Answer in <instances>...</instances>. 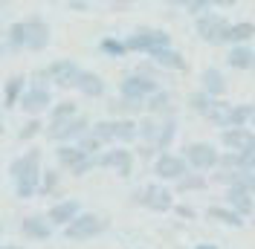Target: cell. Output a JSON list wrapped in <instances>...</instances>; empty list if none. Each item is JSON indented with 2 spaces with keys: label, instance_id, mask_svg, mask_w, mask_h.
Wrapping results in <instances>:
<instances>
[{
  "label": "cell",
  "instance_id": "1",
  "mask_svg": "<svg viewBox=\"0 0 255 249\" xmlns=\"http://www.w3.org/2000/svg\"><path fill=\"white\" fill-rule=\"evenodd\" d=\"M41 171H44V151H41V148H29L26 154L15 156V159L9 162V177H12L15 194L20 197V200L38 197Z\"/></svg>",
  "mask_w": 255,
  "mask_h": 249
},
{
  "label": "cell",
  "instance_id": "2",
  "mask_svg": "<svg viewBox=\"0 0 255 249\" xmlns=\"http://www.w3.org/2000/svg\"><path fill=\"white\" fill-rule=\"evenodd\" d=\"M81 67L73 58H55L47 67L35 70L29 76V81L35 84H47V87H58V90H76V81H79Z\"/></svg>",
  "mask_w": 255,
  "mask_h": 249
},
{
  "label": "cell",
  "instance_id": "3",
  "mask_svg": "<svg viewBox=\"0 0 255 249\" xmlns=\"http://www.w3.org/2000/svg\"><path fill=\"white\" fill-rule=\"evenodd\" d=\"M90 124H93V119L87 113H79V116H73L67 122H55V124L44 122V136L49 142H55V145H76L90 130Z\"/></svg>",
  "mask_w": 255,
  "mask_h": 249
},
{
  "label": "cell",
  "instance_id": "4",
  "mask_svg": "<svg viewBox=\"0 0 255 249\" xmlns=\"http://www.w3.org/2000/svg\"><path fill=\"white\" fill-rule=\"evenodd\" d=\"M122 41H125L128 52H145V55L171 47V35L165 29H157V26H136V29L130 32L128 38H122Z\"/></svg>",
  "mask_w": 255,
  "mask_h": 249
},
{
  "label": "cell",
  "instance_id": "5",
  "mask_svg": "<svg viewBox=\"0 0 255 249\" xmlns=\"http://www.w3.org/2000/svg\"><path fill=\"white\" fill-rule=\"evenodd\" d=\"M130 203L133 206H145L151 212H171L174 209V194H171V188L162 186V183H148V186L136 188L130 194Z\"/></svg>",
  "mask_w": 255,
  "mask_h": 249
},
{
  "label": "cell",
  "instance_id": "6",
  "mask_svg": "<svg viewBox=\"0 0 255 249\" xmlns=\"http://www.w3.org/2000/svg\"><path fill=\"white\" fill-rule=\"evenodd\" d=\"M52 105H55L52 87H47V84H35V81L26 84V90H23V96H20V102H17V108L23 110L29 119L41 116V113H49Z\"/></svg>",
  "mask_w": 255,
  "mask_h": 249
},
{
  "label": "cell",
  "instance_id": "7",
  "mask_svg": "<svg viewBox=\"0 0 255 249\" xmlns=\"http://www.w3.org/2000/svg\"><path fill=\"white\" fill-rule=\"evenodd\" d=\"M108 226H111L108 218H102V215H96V212H81L70 226H64V238H67V241H90L96 235L108 232Z\"/></svg>",
  "mask_w": 255,
  "mask_h": 249
},
{
  "label": "cell",
  "instance_id": "8",
  "mask_svg": "<svg viewBox=\"0 0 255 249\" xmlns=\"http://www.w3.org/2000/svg\"><path fill=\"white\" fill-rule=\"evenodd\" d=\"M180 156L186 159L189 171L200 174V171H212V168H218V156H221V151H218L215 145H209V142H189Z\"/></svg>",
  "mask_w": 255,
  "mask_h": 249
},
{
  "label": "cell",
  "instance_id": "9",
  "mask_svg": "<svg viewBox=\"0 0 255 249\" xmlns=\"http://www.w3.org/2000/svg\"><path fill=\"white\" fill-rule=\"evenodd\" d=\"M96 168H108V171H113L116 177L128 180V177L133 174V151H130V148H119V145L105 148L102 154L96 156Z\"/></svg>",
  "mask_w": 255,
  "mask_h": 249
},
{
  "label": "cell",
  "instance_id": "10",
  "mask_svg": "<svg viewBox=\"0 0 255 249\" xmlns=\"http://www.w3.org/2000/svg\"><path fill=\"white\" fill-rule=\"evenodd\" d=\"M23 29H26V38H23V49L26 52H44L52 41V26H49L44 17H26L23 20Z\"/></svg>",
  "mask_w": 255,
  "mask_h": 249
},
{
  "label": "cell",
  "instance_id": "11",
  "mask_svg": "<svg viewBox=\"0 0 255 249\" xmlns=\"http://www.w3.org/2000/svg\"><path fill=\"white\" fill-rule=\"evenodd\" d=\"M157 90H159L157 81L142 78V76H136V73H128V76L119 81V96L128 99V102H142L145 105V99H151Z\"/></svg>",
  "mask_w": 255,
  "mask_h": 249
},
{
  "label": "cell",
  "instance_id": "12",
  "mask_svg": "<svg viewBox=\"0 0 255 249\" xmlns=\"http://www.w3.org/2000/svg\"><path fill=\"white\" fill-rule=\"evenodd\" d=\"M226 32H229V20L223 15H215V12H206V15L197 17V35L212 44V47H221L226 44Z\"/></svg>",
  "mask_w": 255,
  "mask_h": 249
},
{
  "label": "cell",
  "instance_id": "13",
  "mask_svg": "<svg viewBox=\"0 0 255 249\" xmlns=\"http://www.w3.org/2000/svg\"><path fill=\"white\" fill-rule=\"evenodd\" d=\"M221 142L226 151L241 156H255V133L250 127H226L221 133Z\"/></svg>",
  "mask_w": 255,
  "mask_h": 249
},
{
  "label": "cell",
  "instance_id": "14",
  "mask_svg": "<svg viewBox=\"0 0 255 249\" xmlns=\"http://www.w3.org/2000/svg\"><path fill=\"white\" fill-rule=\"evenodd\" d=\"M154 174H157V180L162 183H177L180 177H186L189 174V165H186V159L180 154H157L154 159Z\"/></svg>",
  "mask_w": 255,
  "mask_h": 249
},
{
  "label": "cell",
  "instance_id": "15",
  "mask_svg": "<svg viewBox=\"0 0 255 249\" xmlns=\"http://www.w3.org/2000/svg\"><path fill=\"white\" fill-rule=\"evenodd\" d=\"M81 212V203L76 200V197H64V200H55L52 206L47 209V220L52 229H64V226H70L73 220L79 218Z\"/></svg>",
  "mask_w": 255,
  "mask_h": 249
},
{
  "label": "cell",
  "instance_id": "16",
  "mask_svg": "<svg viewBox=\"0 0 255 249\" xmlns=\"http://www.w3.org/2000/svg\"><path fill=\"white\" fill-rule=\"evenodd\" d=\"M145 113L154 116V119H168V116H174V93L159 87L151 99H145Z\"/></svg>",
  "mask_w": 255,
  "mask_h": 249
},
{
  "label": "cell",
  "instance_id": "17",
  "mask_svg": "<svg viewBox=\"0 0 255 249\" xmlns=\"http://www.w3.org/2000/svg\"><path fill=\"white\" fill-rule=\"evenodd\" d=\"M52 226H49L47 215H26L20 220V235L29 238V241H49L52 238Z\"/></svg>",
  "mask_w": 255,
  "mask_h": 249
},
{
  "label": "cell",
  "instance_id": "18",
  "mask_svg": "<svg viewBox=\"0 0 255 249\" xmlns=\"http://www.w3.org/2000/svg\"><path fill=\"white\" fill-rule=\"evenodd\" d=\"M226 209H232V212L241 215V218L253 215V194L241 186V183L229 186V188H226Z\"/></svg>",
  "mask_w": 255,
  "mask_h": 249
},
{
  "label": "cell",
  "instance_id": "19",
  "mask_svg": "<svg viewBox=\"0 0 255 249\" xmlns=\"http://www.w3.org/2000/svg\"><path fill=\"white\" fill-rule=\"evenodd\" d=\"M76 90H79L84 99H102L105 96V78L93 73V70H81L79 73V81H76Z\"/></svg>",
  "mask_w": 255,
  "mask_h": 249
},
{
  "label": "cell",
  "instance_id": "20",
  "mask_svg": "<svg viewBox=\"0 0 255 249\" xmlns=\"http://www.w3.org/2000/svg\"><path fill=\"white\" fill-rule=\"evenodd\" d=\"M200 90L209 96V99H221L226 93V76H223L218 67H206L203 73H200Z\"/></svg>",
  "mask_w": 255,
  "mask_h": 249
},
{
  "label": "cell",
  "instance_id": "21",
  "mask_svg": "<svg viewBox=\"0 0 255 249\" xmlns=\"http://www.w3.org/2000/svg\"><path fill=\"white\" fill-rule=\"evenodd\" d=\"M148 58H151V61L157 64L159 70H177V73H183V70L189 67V64H186V58H183V55H180V52H177L174 47L157 49V52H151Z\"/></svg>",
  "mask_w": 255,
  "mask_h": 249
},
{
  "label": "cell",
  "instance_id": "22",
  "mask_svg": "<svg viewBox=\"0 0 255 249\" xmlns=\"http://www.w3.org/2000/svg\"><path fill=\"white\" fill-rule=\"evenodd\" d=\"M145 110L142 102H128L122 96H116L108 102V113H111V119H133V116H139Z\"/></svg>",
  "mask_w": 255,
  "mask_h": 249
},
{
  "label": "cell",
  "instance_id": "23",
  "mask_svg": "<svg viewBox=\"0 0 255 249\" xmlns=\"http://www.w3.org/2000/svg\"><path fill=\"white\" fill-rule=\"evenodd\" d=\"M113 122V145L128 148L136 142V119H111Z\"/></svg>",
  "mask_w": 255,
  "mask_h": 249
},
{
  "label": "cell",
  "instance_id": "24",
  "mask_svg": "<svg viewBox=\"0 0 255 249\" xmlns=\"http://www.w3.org/2000/svg\"><path fill=\"white\" fill-rule=\"evenodd\" d=\"M23 90H26V76L15 73V76L6 78V84H3V108H17Z\"/></svg>",
  "mask_w": 255,
  "mask_h": 249
},
{
  "label": "cell",
  "instance_id": "25",
  "mask_svg": "<svg viewBox=\"0 0 255 249\" xmlns=\"http://www.w3.org/2000/svg\"><path fill=\"white\" fill-rule=\"evenodd\" d=\"M174 136H177V116L159 119V133H157V142H154V151L157 154H168V148L174 145Z\"/></svg>",
  "mask_w": 255,
  "mask_h": 249
},
{
  "label": "cell",
  "instance_id": "26",
  "mask_svg": "<svg viewBox=\"0 0 255 249\" xmlns=\"http://www.w3.org/2000/svg\"><path fill=\"white\" fill-rule=\"evenodd\" d=\"M87 154H81L76 145H55V162H58V171H73L76 165H79L81 159Z\"/></svg>",
  "mask_w": 255,
  "mask_h": 249
},
{
  "label": "cell",
  "instance_id": "27",
  "mask_svg": "<svg viewBox=\"0 0 255 249\" xmlns=\"http://www.w3.org/2000/svg\"><path fill=\"white\" fill-rule=\"evenodd\" d=\"M250 38H255V23H253V20H238V23H229L226 44H232V47H244Z\"/></svg>",
  "mask_w": 255,
  "mask_h": 249
},
{
  "label": "cell",
  "instance_id": "28",
  "mask_svg": "<svg viewBox=\"0 0 255 249\" xmlns=\"http://www.w3.org/2000/svg\"><path fill=\"white\" fill-rule=\"evenodd\" d=\"M226 61L232 70H253V61H255V49L250 44H244V47H232L229 49V55H226Z\"/></svg>",
  "mask_w": 255,
  "mask_h": 249
},
{
  "label": "cell",
  "instance_id": "29",
  "mask_svg": "<svg viewBox=\"0 0 255 249\" xmlns=\"http://www.w3.org/2000/svg\"><path fill=\"white\" fill-rule=\"evenodd\" d=\"M157 133H159V119L148 116V113L136 119V139H142V145H151V148H154Z\"/></svg>",
  "mask_w": 255,
  "mask_h": 249
},
{
  "label": "cell",
  "instance_id": "30",
  "mask_svg": "<svg viewBox=\"0 0 255 249\" xmlns=\"http://www.w3.org/2000/svg\"><path fill=\"white\" fill-rule=\"evenodd\" d=\"M206 218L215 220V223H223V226H232V229H241V226H244V218L235 215L232 209H226V206H209Z\"/></svg>",
  "mask_w": 255,
  "mask_h": 249
},
{
  "label": "cell",
  "instance_id": "31",
  "mask_svg": "<svg viewBox=\"0 0 255 249\" xmlns=\"http://www.w3.org/2000/svg\"><path fill=\"white\" fill-rule=\"evenodd\" d=\"M73 116H79V105H76L73 99H61V102H55V105L49 108V119H47V124L67 122V119H73Z\"/></svg>",
  "mask_w": 255,
  "mask_h": 249
},
{
  "label": "cell",
  "instance_id": "32",
  "mask_svg": "<svg viewBox=\"0 0 255 249\" xmlns=\"http://www.w3.org/2000/svg\"><path fill=\"white\" fill-rule=\"evenodd\" d=\"M61 188V171L58 168H44L41 171V183H38V194L41 197H52Z\"/></svg>",
  "mask_w": 255,
  "mask_h": 249
},
{
  "label": "cell",
  "instance_id": "33",
  "mask_svg": "<svg viewBox=\"0 0 255 249\" xmlns=\"http://www.w3.org/2000/svg\"><path fill=\"white\" fill-rule=\"evenodd\" d=\"M90 136H96V142L102 148H113V122L111 119H96L90 124Z\"/></svg>",
  "mask_w": 255,
  "mask_h": 249
},
{
  "label": "cell",
  "instance_id": "34",
  "mask_svg": "<svg viewBox=\"0 0 255 249\" xmlns=\"http://www.w3.org/2000/svg\"><path fill=\"white\" fill-rule=\"evenodd\" d=\"M99 52H102L105 58H122V55H128L125 41H122V38H116V35L102 38V41H99Z\"/></svg>",
  "mask_w": 255,
  "mask_h": 249
},
{
  "label": "cell",
  "instance_id": "35",
  "mask_svg": "<svg viewBox=\"0 0 255 249\" xmlns=\"http://www.w3.org/2000/svg\"><path fill=\"white\" fill-rule=\"evenodd\" d=\"M23 38H26V29H23V20H15V23H9V29L3 35V41L9 44L12 52H23Z\"/></svg>",
  "mask_w": 255,
  "mask_h": 249
},
{
  "label": "cell",
  "instance_id": "36",
  "mask_svg": "<svg viewBox=\"0 0 255 249\" xmlns=\"http://www.w3.org/2000/svg\"><path fill=\"white\" fill-rule=\"evenodd\" d=\"M209 186V180L203 177V174H194V171H189L186 177H180L174 183V188L180 191V194H186V191H203V188Z\"/></svg>",
  "mask_w": 255,
  "mask_h": 249
},
{
  "label": "cell",
  "instance_id": "37",
  "mask_svg": "<svg viewBox=\"0 0 255 249\" xmlns=\"http://www.w3.org/2000/svg\"><path fill=\"white\" fill-rule=\"evenodd\" d=\"M253 116H255L253 105H232V110H229V127H247L253 122Z\"/></svg>",
  "mask_w": 255,
  "mask_h": 249
},
{
  "label": "cell",
  "instance_id": "38",
  "mask_svg": "<svg viewBox=\"0 0 255 249\" xmlns=\"http://www.w3.org/2000/svg\"><path fill=\"white\" fill-rule=\"evenodd\" d=\"M229 110H232V105H229V102H215V105H212V110L206 113V119L212 124H218V127H223V130H226V127H229Z\"/></svg>",
  "mask_w": 255,
  "mask_h": 249
},
{
  "label": "cell",
  "instance_id": "39",
  "mask_svg": "<svg viewBox=\"0 0 255 249\" xmlns=\"http://www.w3.org/2000/svg\"><path fill=\"white\" fill-rule=\"evenodd\" d=\"M41 133H44V122H41V116L26 119V122L20 124V130H17V142H32L35 136H41Z\"/></svg>",
  "mask_w": 255,
  "mask_h": 249
},
{
  "label": "cell",
  "instance_id": "40",
  "mask_svg": "<svg viewBox=\"0 0 255 249\" xmlns=\"http://www.w3.org/2000/svg\"><path fill=\"white\" fill-rule=\"evenodd\" d=\"M212 105H215V99H209L203 90H194V93L189 96V108L194 110V113H200V116H206L209 110H212Z\"/></svg>",
  "mask_w": 255,
  "mask_h": 249
},
{
  "label": "cell",
  "instance_id": "41",
  "mask_svg": "<svg viewBox=\"0 0 255 249\" xmlns=\"http://www.w3.org/2000/svg\"><path fill=\"white\" fill-rule=\"evenodd\" d=\"M241 186L247 188L250 194L255 191V156H247V162H244V168H241Z\"/></svg>",
  "mask_w": 255,
  "mask_h": 249
},
{
  "label": "cell",
  "instance_id": "42",
  "mask_svg": "<svg viewBox=\"0 0 255 249\" xmlns=\"http://www.w3.org/2000/svg\"><path fill=\"white\" fill-rule=\"evenodd\" d=\"M241 180V171H226V168H215V174H212V183H218V186H235Z\"/></svg>",
  "mask_w": 255,
  "mask_h": 249
},
{
  "label": "cell",
  "instance_id": "43",
  "mask_svg": "<svg viewBox=\"0 0 255 249\" xmlns=\"http://www.w3.org/2000/svg\"><path fill=\"white\" fill-rule=\"evenodd\" d=\"M133 73H136V76H142V78H151V81H157V84H159V67L154 61H142Z\"/></svg>",
  "mask_w": 255,
  "mask_h": 249
},
{
  "label": "cell",
  "instance_id": "44",
  "mask_svg": "<svg viewBox=\"0 0 255 249\" xmlns=\"http://www.w3.org/2000/svg\"><path fill=\"white\" fill-rule=\"evenodd\" d=\"M93 168H96V156H84V159H81V162H79V165H76L70 174H73V177H87Z\"/></svg>",
  "mask_w": 255,
  "mask_h": 249
},
{
  "label": "cell",
  "instance_id": "45",
  "mask_svg": "<svg viewBox=\"0 0 255 249\" xmlns=\"http://www.w3.org/2000/svg\"><path fill=\"white\" fill-rule=\"evenodd\" d=\"M186 9H189L191 15H206L209 3H206V0H189V3H186Z\"/></svg>",
  "mask_w": 255,
  "mask_h": 249
},
{
  "label": "cell",
  "instance_id": "46",
  "mask_svg": "<svg viewBox=\"0 0 255 249\" xmlns=\"http://www.w3.org/2000/svg\"><path fill=\"white\" fill-rule=\"evenodd\" d=\"M174 212L177 215H180V218H194V215H197V212H194V209H191V206H174Z\"/></svg>",
  "mask_w": 255,
  "mask_h": 249
},
{
  "label": "cell",
  "instance_id": "47",
  "mask_svg": "<svg viewBox=\"0 0 255 249\" xmlns=\"http://www.w3.org/2000/svg\"><path fill=\"white\" fill-rule=\"evenodd\" d=\"M136 154L142 156V159H151V156L157 154V151H154V148H151V145H139V148H136Z\"/></svg>",
  "mask_w": 255,
  "mask_h": 249
},
{
  "label": "cell",
  "instance_id": "48",
  "mask_svg": "<svg viewBox=\"0 0 255 249\" xmlns=\"http://www.w3.org/2000/svg\"><path fill=\"white\" fill-rule=\"evenodd\" d=\"M9 52H12V49H9V44H6V41H0V58H6Z\"/></svg>",
  "mask_w": 255,
  "mask_h": 249
},
{
  "label": "cell",
  "instance_id": "49",
  "mask_svg": "<svg viewBox=\"0 0 255 249\" xmlns=\"http://www.w3.org/2000/svg\"><path fill=\"white\" fill-rule=\"evenodd\" d=\"M0 249H23L20 244H0Z\"/></svg>",
  "mask_w": 255,
  "mask_h": 249
},
{
  "label": "cell",
  "instance_id": "50",
  "mask_svg": "<svg viewBox=\"0 0 255 249\" xmlns=\"http://www.w3.org/2000/svg\"><path fill=\"white\" fill-rule=\"evenodd\" d=\"M194 249H218V247H215V244H197Z\"/></svg>",
  "mask_w": 255,
  "mask_h": 249
},
{
  "label": "cell",
  "instance_id": "51",
  "mask_svg": "<svg viewBox=\"0 0 255 249\" xmlns=\"http://www.w3.org/2000/svg\"><path fill=\"white\" fill-rule=\"evenodd\" d=\"M0 235H3V223H0Z\"/></svg>",
  "mask_w": 255,
  "mask_h": 249
},
{
  "label": "cell",
  "instance_id": "52",
  "mask_svg": "<svg viewBox=\"0 0 255 249\" xmlns=\"http://www.w3.org/2000/svg\"><path fill=\"white\" fill-rule=\"evenodd\" d=\"M253 70H255V61H253Z\"/></svg>",
  "mask_w": 255,
  "mask_h": 249
},
{
  "label": "cell",
  "instance_id": "53",
  "mask_svg": "<svg viewBox=\"0 0 255 249\" xmlns=\"http://www.w3.org/2000/svg\"><path fill=\"white\" fill-rule=\"evenodd\" d=\"M253 108H255V105H253Z\"/></svg>",
  "mask_w": 255,
  "mask_h": 249
}]
</instances>
